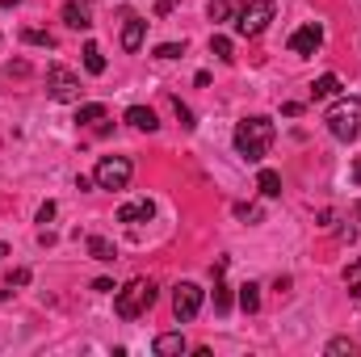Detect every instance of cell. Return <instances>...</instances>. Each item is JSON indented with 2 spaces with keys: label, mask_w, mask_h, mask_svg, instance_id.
I'll list each match as a JSON object with an SVG mask.
<instances>
[{
  "label": "cell",
  "mask_w": 361,
  "mask_h": 357,
  "mask_svg": "<svg viewBox=\"0 0 361 357\" xmlns=\"http://www.w3.org/2000/svg\"><path fill=\"white\" fill-rule=\"evenodd\" d=\"M269 143H273V118H265V114H252L235 126V152L248 164H261L269 156Z\"/></svg>",
  "instance_id": "1"
},
{
  "label": "cell",
  "mask_w": 361,
  "mask_h": 357,
  "mask_svg": "<svg viewBox=\"0 0 361 357\" xmlns=\"http://www.w3.org/2000/svg\"><path fill=\"white\" fill-rule=\"evenodd\" d=\"M324 122H328L332 139L353 143V139L361 135V97H341V101L324 114Z\"/></svg>",
  "instance_id": "2"
},
{
  "label": "cell",
  "mask_w": 361,
  "mask_h": 357,
  "mask_svg": "<svg viewBox=\"0 0 361 357\" xmlns=\"http://www.w3.org/2000/svg\"><path fill=\"white\" fill-rule=\"evenodd\" d=\"M152 303H156V282H147V277H135V282H126V286L114 294V311H118L122 320H139Z\"/></svg>",
  "instance_id": "3"
},
{
  "label": "cell",
  "mask_w": 361,
  "mask_h": 357,
  "mask_svg": "<svg viewBox=\"0 0 361 357\" xmlns=\"http://www.w3.org/2000/svg\"><path fill=\"white\" fill-rule=\"evenodd\" d=\"M277 17V4L273 0H248L240 13H235V34L240 38H261L269 30V21Z\"/></svg>",
  "instance_id": "4"
},
{
  "label": "cell",
  "mask_w": 361,
  "mask_h": 357,
  "mask_svg": "<svg viewBox=\"0 0 361 357\" xmlns=\"http://www.w3.org/2000/svg\"><path fill=\"white\" fill-rule=\"evenodd\" d=\"M130 177H135L130 156H101V160H97V169H92L97 189H126Z\"/></svg>",
  "instance_id": "5"
},
{
  "label": "cell",
  "mask_w": 361,
  "mask_h": 357,
  "mask_svg": "<svg viewBox=\"0 0 361 357\" xmlns=\"http://www.w3.org/2000/svg\"><path fill=\"white\" fill-rule=\"evenodd\" d=\"M47 92H51V101H80V76L76 72H68L63 63H51L47 68Z\"/></svg>",
  "instance_id": "6"
},
{
  "label": "cell",
  "mask_w": 361,
  "mask_h": 357,
  "mask_svg": "<svg viewBox=\"0 0 361 357\" xmlns=\"http://www.w3.org/2000/svg\"><path fill=\"white\" fill-rule=\"evenodd\" d=\"M197 311H202V286L197 282H180L177 290H173V315H177V324L197 320Z\"/></svg>",
  "instance_id": "7"
},
{
  "label": "cell",
  "mask_w": 361,
  "mask_h": 357,
  "mask_svg": "<svg viewBox=\"0 0 361 357\" xmlns=\"http://www.w3.org/2000/svg\"><path fill=\"white\" fill-rule=\"evenodd\" d=\"M319 47H324V25L319 21H307V25H298L290 34V51L294 55H315Z\"/></svg>",
  "instance_id": "8"
},
{
  "label": "cell",
  "mask_w": 361,
  "mask_h": 357,
  "mask_svg": "<svg viewBox=\"0 0 361 357\" xmlns=\"http://www.w3.org/2000/svg\"><path fill=\"white\" fill-rule=\"evenodd\" d=\"M152 214H156V202L152 198H135V202H126L122 210H118V223H152Z\"/></svg>",
  "instance_id": "9"
},
{
  "label": "cell",
  "mask_w": 361,
  "mask_h": 357,
  "mask_svg": "<svg viewBox=\"0 0 361 357\" xmlns=\"http://www.w3.org/2000/svg\"><path fill=\"white\" fill-rule=\"evenodd\" d=\"M143 34H147V21L139 13H126V25H122V51H139L143 47Z\"/></svg>",
  "instance_id": "10"
},
{
  "label": "cell",
  "mask_w": 361,
  "mask_h": 357,
  "mask_svg": "<svg viewBox=\"0 0 361 357\" xmlns=\"http://www.w3.org/2000/svg\"><path fill=\"white\" fill-rule=\"evenodd\" d=\"M126 122H130L135 131H147V135L160 131V118H156V109H147V105H130V109H126Z\"/></svg>",
  "instance_id": "11"
},
{
  "label": "cell",
  "mask_w": 361,
  "mask_h": 357,
  "mask_svg": "<svg viewBox=\"0 0 361 357\" xmlns=\"http://www.w3.org/2000/svg\"><path fill=\"white\" fill-rule=\"evenodd\" d=\"M63 25H72V30H89V4H80V0H68L63 4Z\"/></svg>",
  "instance_id": "12"
},
{
  "label": "cell",
  "mask_w": 361,
  "mask_h": 357,
  "mask_svg": "<svg viewBox=\"0 0 361 357\" xmlns=\"http://www.w3.org/2000/svg\"><path fill=\"white\" fill-rule=\"evenodd\" d=\"M223 269H227V261H219V265H214V311H219V315H227V311H231V290L223 286Z\"/></svg>",
  "instance_id": "13"
},
{
  "label": "cell",
  "mask_w": 361,
  "mask_h": 357,
  "mask_svg": "<svg viewBox=\"0 0 361 357\" xmlns=\"http://www.w3.org/2000/svg\"><path fill=\"white\" fill-rule=\"evenodd\" d=\"M152 349H156L160 357H180L189 345H185V337H180V332H164V337H156V345H152Z\"/></svg>",
  "instance_id": "14"
},
{
  "label": "cell",
  "mask_w": 361,
  "mask_h": 357,
  "mask_svg": "<svg viewBox=\"0 0 361 357\" xmlns=\"http://www.w3.org/2000/svg\"><path fill=\"white\" fill-rule=\"evenodd\" d=\"M336 92H341V76L328 72V76H319V80L311 85V101H328V97H336Z\"/></svg>",
  "instance_id": "15"
},
{
  "label": "cell",
  "mask_w": 361,
  "mask_h": 357,
  "mask_svg": "<svg viewBox=\"0 0 361 357\" xmlns=\"http://www.w3.org/2000/svg\"><path fill=\"white\" fill-rule=\"evenodd\" d=\"M85 72H89V76H101V72H105V55H101L97 42H85Z\"/></svg>",
  "instance_id": "16"
},
{
  "label": "cell",
  "mask_w": 361,
  "mask_h": 357,
  "mask_svg": "<svg viewBox=\"0 0 361 357\" xmlns=\"http://www.w3.org/2000/svg\"><path fill=\"white\" fill-rule=\"evenodd\" d=\"M89 253H92V261H114L118 257V248L105 236H89Z\"/></svg>",
  "instance_id": "17"
},
{
  "label": "cell",
  "mask_w": 361,
  "mask_h": 357,
  "mask_svg": "<svg viewBox=\"0 0 361 357\" xmlns=\"http://www.w3.org/2000/svg\"><path fill=\"white\" fill-rule=\"evenodd\" d=\"M240 307H244L248 315L261 307V286H257V282H244V286H240Z\"/></svg>",
  "instance_id": "18"
},
{
  "label": "cell",
  "mask_w": 361,
  "mask_h": 357,
  "mask_svg": "<svg viewBox=\"0 0 361 357\" xmlns=\"http://www.w3.org/2000/svg\"><path fill=\"white\" fill-rule=\"evenodd\" d=\"M257 189H261L265 198H281V177H277L273 169H261V177H257Z\"/></svg>",
  "instance_id": "19"
},
{
  "label": "cell",
  "mask_w": 361,
  "mask_h": 357,
  "mask_svg": "<svg viewBox=\"0 0 361 357\" xmlns=\"http://www.w3.org/2000/svg\"><path fill=\"white\" fill-rule=\"evenodd\" d=\"M21 42H25V47H47V51H55V34H47V30H21Z\"/></svg>",
  "instance_id": "20"
},
{
  "label": "cell",
  "mask_w": 361,
  "mask_h": 357,
  "mask_svg": "<svg viewBox=\"0 0 361 357\" xmlns=\"http://www.w3.org/2000/svg\"><path fill=\"white\" fill-rule=\"evenodd\" d=\"M206 17H210V21H231L235 8H231V0H210V4H206Z\"/></svg>",
  "instance_id": "21"
},
{
  "label": "cell",
  "mask_w": 361,
  "mask_h": 357,
  "mask_svg": "<svg viewBox=\"0 0 361 357\" xmlns=\"http://www.w3.org/2000/svg\"><path fill=\"white\" fill-rule=\"evenodd\" d=\"M101 118H105V105L101 101H89V105L76 109V122H101Z\"/></svg>",
  "instance_id": "22"
},
{
  "label": "cell",
  "mask_w": 361,
  "mask_h": 357,
  "mask_svg": "<svg viewBox=\"0 0 361 357\" xmlns=\"http://www.w3.org/2000/svg\"><path fill=\"white\" fill-rule=\"evenodd\" d=\"M345 290H349L353 298H361V261H353V265L345 269Z\"/></svg>",
  "instance_id": "23"
},
{
  "label": "cell",
  "mask_w": 361,
  "mask_h": 357,
  "mask_svg": "<svg viewBox=\"0 0 361 357\" xmlns=\"http://www.w3.org/2000/svg\"><path fill=\"white\" fill-rule=\"evenodd\" d=\"M210 55H219L223 63H231V59H235V55H231V38H223V34H214V38H210Z\"/></svg>",
  "instance_id": "24"
},
{
  "label": "cell",
  "mask_w": 361,
  "mask_h": 357,
  "mask_svg": "<svg viewBox=\"0 0 361 357\" xmlns=\"http://www.w3.org/2000/svg\"><path fill=\"white\" fill-rule=\"evenodd\" d=\"M152 55H156V59H180V55H185V42H160Z\"/></svg>",
  "instance_id": "25"
},
{
  "label": "cell",
  "mask_w": 361,
  "mask_h": 357,
  "mask_svg": "<svg viewBox=\"0 0 361 357\" xmlns=\"http://www.w3.org/2000/svg\"><path fill=\"white\" fill-rule=\"evenodd\" d=\"M341 353H357V345H353L349 337H336V341H328V357H341Z\"/></svg>",
  "instance_id": "26"
},
{
  "label": "cell",
  "mask_w": 361,
  "mask_h": 357,
  "mask_svg": "<svg viewBox=\"0 0 361 357\" xmlns=\"http://www.w3.org/2000/svg\"><path fill=\"white\" fill-rule=\"evenodd\" d=\"M235 219H244V223H261V206H235Z\"/></svg>",
  "instance_id": "27"
},
{
  "label": "cell",
  "mask_w": 361,
  "mask_h": 357,
  "mask_svg": "<svg viewBox=\"0 0 361 357\" xmlns=\"http://www.w3.org/2000/svg\"><path fill=\"white\" fill-rule=\"evenodd\" d=\"M173 105H177V118H180V126H185V131H193V114H189V105H180V101H173Z\"/></svg>",
  "instance_id": "28"
},
{
  "label": "cell",
  "mask_w": 361,
  "mask_h": 357,
  "mask_svg": "<svg viewBox=\"0 0 361 357\" xmlns=\"http://www.w3.org/2000/svg\"><path fill=\"white\" fill-rule=\"evenodd\" d=\"M51 219H55V202H42L38 206V223H51Z\"/></svg>",
  "instance_id": "29"
},
{
  "label": "cell",
  "mask_w": 361,
  "mask_h": 357,
  "mask_svg": "<svg viewBox=\"0 0 361 357\" xmlns=\"http://www.w3.org/2000/svg\"><path fill=\"white\" fill-rule=\"evenodd\" d=\"M177 4H180V0H156V17H169Z\"/></svg>",
  "instance_id": "30"
},
{
  "label": "cell",
  "mask_w": 361,
  "mask_h": 357,
  "mask_svg": "<svg viewBox=\"0 0 361 357\" xmlns=\"http://www.w3.org/2000/svg\"><path fill=\"white\" fill-rule=\"evenodd\" d=\"M281 114H286V118H298V114H302V105H298V101H286V109H281Z\"/></svg>",
  "instance_id": "31"
},
{
  "label": "cell",
  "mask_w": 361,
  "mask_h": 357,
  "mask_svg": "<svg viewBox=\"0 0 361 357\" xmlns=\"http://www.w3.org/2000/svg\"><path fill=\"white\" fill-rule=\"evenodd\" d=\"M353 181L361 185V156H357V164H353Z\"/></svg>",
  "instance_id": "32"
},
{
  "label": "cell",
  "mask_w": 361,
  "mask_h": 357,
  "mask_svg": "<svg viewBox=\"0 0 361 357\" xmlns=\"http://www.w3.org/2000/svg\"><path fill=\"white\" fill-rule=\"evenodd\" d=\"M4 257H8V244H0V265H4Z\"/></svg>",
  "instance_id": "33"
},
{
  "label": "cell",
  "mask_w": 361,
  "mask_h": 357,
  "mask_svg": "<svg viewBox=\"0 0 361 357\" xmlns=\"http://www.w3.org/2000/svg\"><path fill=\"white\" fill-rule=\"evenodd\" d=\"M13 4H21V0H0V8H13Z\"/></svg>",
  "instance_id": "34"
},
{
  "label": "cell",
  "mask_w": 361,
  "mask_h": 357,
  "mask_svg": "<svg viewBox=\"0 0 361 357\" xmlns=\"http://www.w3.org/2000/svg\"><path fill=\"white\" fill-rule=\"evenodd\" d=\"M357 214H361V202H357Z\"/></svg>",
  "instance_id": "35"
}]
</instances>
